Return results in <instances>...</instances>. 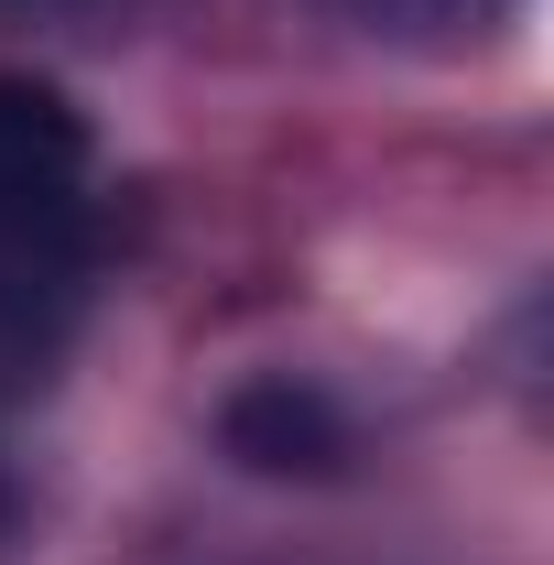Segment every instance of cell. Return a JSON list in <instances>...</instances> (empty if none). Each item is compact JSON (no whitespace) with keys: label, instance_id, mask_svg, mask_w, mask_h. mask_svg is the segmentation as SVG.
I'll return each instance as SVG.
<instances>
[{"label":"cell","instance_id":"cell-1","mask_svg":"<svg viewBox=\"0 0 554 565\" xmlns=\"http://www.w3.org/2000/svg\"><path fill=\"white\" fill-rule=\"evenodd\" d=\"M87 196V120L44 76L0 66V250L22 239H66Z\"/></svg>","mask_w":554,"mask_h":565},{"label":"cell","instance_id":"cell-2","mask_svg":"<svg viewBox=\"0 0 554 565\" xmlns=\"http://www.w3.org/2000/svg\"><path fill=\"white\" fill-rule=\"evenodd\" d=\"M217 435H228V457L239 468H273V479H316V468H338L348 457V414L316 392V381H251L228 414H217Z\"/></svg>","mask_w":554,"mask_h":565},{"label":"cell","instance_id":"cell-3","mask_svg":"<svg viewBox=\"0 0 554 565\" xmlns=\"http://www.w3.org/2000/svg\"><path fill=\"white\" fill-rule=\"evenodd\" d=\"M370 22H479V11H500V0H359Z\"/></svg>","mask_w":554,"mask_h":565},{"label":"cell","instance_id":"cell-4","mask_svg":"<svg viewBox=\"0 0 554 565\" xmlns=\"http://www.w3.org/2000/svg\"><path fill=\"white\" fill-rule=\"evenodd\" d=\"M0 533H11V479H0Z\"/></svg>","mask_w":554,"mask_h":565}]
</instances>
